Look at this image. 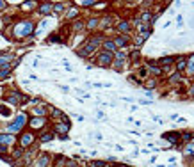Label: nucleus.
I'll return each instance as SVG.
<instances>
[{"mask_svg":"<svg viewBox=\"0 0 194 167\" xmlns=\"http://www.w3.org/2000/svg\"><path fill=\"white\" fill-rule=\"evenodd\" d=\"M32 29H34V23H32V21H29V20L18 21V23L14 25V36L16 37H27V36H30Z\"/></svg>","mask_w":194,"mask_h":167,"instance_id":"nucleus-1","label":"nucleus"},{"mask_svg":"<svg viewBox=\"0 0 194 167\" xmlns=\"http://www.w3.org/2000/svg\"><path fill=\"white\" fill-rule=\"evenodd\" d=\"M27 123H29V121H27V114H25V112H21V114L16 116V119L7 126V130L11 131V133H18V131H21L25 126H27Z\"/></svg>","mask_w":194,"mask_h":167,"instance_id":"nucleus-2","label":"nucleus"},{"mask_svg":"<svg viewBox=\"0 0 194 167\" xmlns=\"http://www.w3.org/2000/svg\"><path fill=\"white\" fill-rule=\"evenodd\" d=\"M162 139H164V141H167L173 148H175V146H178V144L182 142V135H180V131H176V130L162 133Z\"/></svg>","mask_w":194,"mask_h":167,"instance_id":"nucleus-3","label":"nucleus"},{"mask_svg":"<svg viewBox=\"0 0 194 167\" xmlns=\"http://www.w3.org/2000/svg\"><path fill=\"white\" fill-rule=\"evenodd\" d=\"M34 141H36V135L32 133V131H23L21 133V137H20V148H30L32 144H34Z\"/></svg>","mask_w":194,"mask_h":167,"instance_id":"nucleus-4","label":"nucleus"},{"mask_svg":"<svg viewBox=\"0 0 194 167\" xmlns=\"http://www.w3.org/2000/svg\"><path fill=\"white\" fill-rule=\"evenodd\" d=\"M112 60H114V55H112V54H109V52H100V55H98V59H96V64L102 66V68H111Z\"/></svg>","mask_w":194,"mask_h":167,"instance_id":"nucleus-5","label":"nucleus"},{"mask_svg":"<svg viewBox=\"0 0 194 167\" xmlns=\"http://www.w3.org/2000/svg\"><path fill=\"white\" fill-rule=\"evenodd\" d=\"M32 164H34V167H50V164H52V155L50 153H39L38 158Z\"/></svg>","mask_w":194,"mask_h":167,"instance_id":"nucleus-6","label":"nucleus"},{"mask_svg":"<svg viewBox=\"0 0 194 167\" xmlns=\"http://www.w3.org/2000/svg\"><path fill=\"white\" fill-rule=\"evenodd\" d=\"M70 126H71L70 121H68L66 117H62L61 121H57V123L54 125V131H55L57 135H66V133L70 131Z\"/></svg>","mask_w":194,"mask_h":167,"instance_id":"nucleus-7","label":"nucleus"},{"mask_svg":"<svg viewBox=\"0 0 194 167\" xmlns=\"http://www.w3.org/2000/svg\"><path fill=\"white\" fill-rule=\"evenodd\" d=\"M157 66L158 68H162V70H167L169 66H173L176 62V55H166V57H160V59H157L155 60Z\"/></svg>","mask_w":194,"mask_h":167,"instance_id":"nucleus-8","label":"nucleus"},{"mask_svg":"<svg viewBox=\"0 0 194 167\" xmlns=\"http://www.w3.org/2000/svg\"><path fill=\"white\" fill-rule=\"evenodd\" d=\"M95 50H96V48H95L91 43H86L84 46H80V48L77 50V55H78V57H84V59H86V57H89L91 54H95Z\"/></svg>","mask_w":194,"mask_h":167,"instance_id":"nucleus-9","label":"nucleus"},{"mask_svg":"<svg viewBox=\"0 0 194 167\" xmlns=\"http://www.w3.org/2000/svg\"><path fill=\"white\" fill-rule=\"evenodd\" d=\"M27 125H29L30 128H34V130H39V128H43V126L46 125V119H45V117H32Z\"/></svg>","mask_w":194,"mask_h":167,"instance_id":"nucleus-10","label":"nucleus"},{"mask_svg":"<svg viewBox=\"0 0 194 167\" xmlns=\"http://www.w3.org/2000/svg\"><path fill=\"white\" fill-rule=\"evenodd\" d=\"M114 45H116V48H125V46H128V43H130V37L125 36V34H121V36H116L114 39Z\"/></svg>","mask_w":194,"mask_h":167,"instance_id":"nucleus-11","label":"nucleus"},{"mask_svg":"<svg viewBox=\"0 0 194 167\" xmlns=\"http://www.w3.org/2000/svg\"><path fill=\"white\" fill-rule=\"evenodd\" d=\"M175 68H176V71H178V73L185 71V68H187V57H185V55H178V57H176Z\"/></svg>","mask_w":194,"mask_h":167,"instance_id":"nucleus-12","label":"nucleus"},{"mask_svg":"<svg viewBox=\"0 0 194 167\" xmlns=\"http://www.w3.org/2000/svg\"><path fill=\"white\" fill-rule=\"evenodd\" d=\"M14 141H16L14 135H11V133H0V146H7L9 148Z\"/></svg>","mask_w":194,"mask_h":167,"instance_id":"nucleus-13","label":"nucleus"},{"mask_svg":"<svg viewBox=\"0 0 194 167\" xmlns=\"http://www.w3.org/2000/svg\"><path fill=\"white\" fill-rule=\"evenodd\" d=\"M102 48H103V52H109V54H114V52L117 50L112 39H105V41L102 43Z\"/></svg>","mask_w":194,"mask_h":167,"instance_id":"nucleus-14","label":"nucleus"},{"mask_svg":"<svg viewBox=\"0 0 194 167\" xmlns=\"http://www.w3.org/2000/svg\"><path fill=\"white\" fill-rule=\"evenodd\" d=\"M11 70H13L11 62H9V64H5V66H2V68H0V80H5V78H9Z\"/></svg>","mask_w":194,"mask_h":167,"instance_id":"nucleus-15","label":"nucleus"},{"mask_svg":"<svg viewBox=\"0 0 194 167\" xmlns=\"http://www.w3.org/2000/svg\"><path fill=\"white\" fill-rule=\"evenodd\" d=\"M116 29L119 30V32H123V34L127 36V34L130 32V23H128V21H117V23H116Z\"/></svg>","mask_w":194,"mask_h":167,"instance_id":"nucleus-16","label":"nucleus"},{"mask_svg":"<svg viewBox=\"0 0 194 167\" xmlns=\"http://www.w3.org/2000/svg\"><path fill=\"white\" fill-rule=\"evenodd\" d=\"M150 34H152V32H141V34H137V37L134 39V45H136V46H141V45L150 37Z\"/></svg>","mask_w":194,"mask_h":167,"instance_id":"nucleus-17","label":"nucleus"},{"mask_svg":"<svg viewBox=\"0 0 194 167\" xmlns=\"http://www.w3.org/2000/svg\"><path fill=\"white\" fill-rule=\"evenodd\" d=\"M38 11L41 13V14H45V16L50 14V13H52V4H50V2H43V4H39Z\"/></svg>","mask_w":194,"mask_h":167,"instance_id":"nucleus-18","label":"nucleus"},{"mask_svg":"<svg viewBox=\"0 0 194 167\" xmlns=\"http://www.w3.org/2000/svg\"><path fill=\"white\" fill-rule=\"evenodd\" d=\"M23 153H25V149L23 148H14L13 149V153H11V158H13L14 162H18V160L23 158Z\"/></svg>","mask_w":194,"mask_h":167,"instance_id":"nucleus-19","label":"nucleus"},{"mask_svg":"<svg viewBox=\"0 0 194 167\" xmlns=\"http://www.w3.org/2000/svg\"><path fill=\"white\" fill-rule=\"evenodd\" d=\"M152 16H153V14H152V11H144V13H142V14H141V23H142V25H150V21H152Z\"/></svg>","mask_w":194,"mask_h":167,"instance_id":"nucleus-20","label":"nucleus"},{"mask_svg":"<svg viewBox=\"0 0 194 167\" xmlns=\"http://www.w3.org/2000/svg\"><path fill=\"white\" fill-rule=\"evenodd\" d=\"M180 135H182V141H183V142H189V141H194V131H191V130L180 131Z\"/></svg>","mask_w":194,"mask_h":167,"instance_id":"nucleus-21","label":"nucleus"},{"mask_svg":"<svg viewBox=\"0 0 194 167\" xmlns=\"http://www.w3.org/2000/svg\"><path fill=\"white\" fill-rule=\"evenodd\" d=\"M167 82H169V84H180V82H182V73H178V71H175L173 75H169Z\"/></svg>","mask_w":194,"mask_h":167,"instance_id":"nucleus-22","label":"nucleus"},{"mask_svg":"<svg viewBox=\"0 0 194 167\" xmlns=\"http://www.w3.org/2000/svg\"><path fill=\"white\" fill-rule=\"evenodd\" d=\"M146 70H148L152 75H155V76L164 75V70H162V68H158V66H146Z\"/></svg>","mask_w":194,"mask_h":167,"instance_id":"nucleus-23","label":"nucleus"},{"mask_svg":"<svg viewBox=\"0 0 194 167\" xmlns=\"http://www.w3.org/2000/svg\"><path fill=\"white\" fill-rule=\"evenodd\" d=\"M52 139H54V131H45V133L39 135V141L41 142H50Z\"/></svg>","mask_w":194,"mask_h":167,"instance_id":"nucleus-24","label":"nucleus"},{"mask_svg":"<svg viewBox=\"0 0 194 167\" xmlns=\"http://www.w3.org/2000/svg\"><path fill=\"white\" fill-rule=\"evenodd\" d=\"M32 112H34L38 117H45V114H46V105H39L38 109H34Z\"/></svg>","mask_w":194,"mask_h":167,"instance_id":"nucleus-25","label":"nucleus"},{"mask_svg":"<svg viewBox=\"0 0 194 167\" xmlns=\"http://www.w3.org/2000/svg\"><path fill=\"white\" fill-rule=\"evenodd\" d=\"M123 64H125L123 60H116V59H114V60H112V64H111V68H112V70H116V71H123Z\"/></svg>","mask_w":194,"mask_h":167,"instance_id":"nucleus-26","label":"nucleus"},{"mask_svg":"<svg viewBox=\"0 0 194 167\" xmlns=\"http://www.w3.org/2000/svg\"><path fill=\"white\" fill-rule=\"evenodd\" d=\"M48 110H50V114H52V117H54V119H59V117H64V114H62V110H59V109H52V107H48Z\"/></svg>","mask_w":194,"mask_h":167,"instance_id":"nucleus-27","label":"nucleus"},{"mask_svg":"<svg viewBox=\"0 0 194 167\" xmlns=\"http://www.w3.org/2000/svg\"><path fill=\"white\" fill-rule=\"evenodd\" d=\"M98 25H100V20H96V18H93V20H89L87 23H86V27L89 29V30H93V29H96Z\"/></svg>","mask_w":194,"mask_h":167,"instance_id":"nucleus-28","label":"nucleus"},{"mask_svg":"<svg viewBox=\"0 0 194 167\" xmlns=\"http://www.w3.org/2000/svg\"><path fill=\"white\" fill-rule=\"evenodd\" d=\"M112 55H114V59H116V60H123V62H125V59H127V54H125L123 50H116Z\"/></svg>","mask_w":194,"mask_h":167,"instance_id":"nucleus-29","label":"nucleus"},{"mask_svg":"<svg viewBox=\"0 0 194 167\" xmlns=\"http://www.w3.org/2000/svg\"><path fill=\"white\" fill-rule=\"evenodd\" d=\"M144 87H146L148 91H150V89H155V87H157V80H155V78L146 80V82H144Z\"/></svg>","mask_w":194,"mask_h":167,"instance_id":"nucleus-30","label":"nucleus"},{"mask_svg":"<svg viewBox=\"0 0 194 167\" xmlns=\"http://www.w3.org/2000/svg\"><path fill=\"white\" fill-rule=\"evenodd\" d=\"M66 7H64V4L62 2H57V4H52V11H55V13H62Z\"/></svg>","mask_w":194,"mask_h":167,"instance_id":"nucleus-31","label":"nucleus"},{"mask_svg":"<svg viewBox=\"0 0 194 167\" xmlns=\"http://www.w3.org/2000/svg\"><path fill=\"white\" fill-rule=\"evenodd\" d=\"M139 59H141V52H139V50H134V52L130 54V60L136 64V60H139Z\"/></svg>","mask_w":194,"mask_h":167,"instance_id":"nucleus-32","label":"nucleus"},{"mask_svg":"<svg viewBox=\"0 0 194 167\" xmlns=\"http://www.w3.org/2000/svg\"><path fill=\"white\" fill-rule=\"evenodd\" d=\"M87 167H105V162H102V160H95V162H89Z\"/></svg>","mask_w":194,"mask_h":167,"instance_id":"nucleus-33","label":"nucleus"},{"mask_svg":"<svg viewBox=\"0 0 194 167\" xmlns=\"http://www.w3.org/2000/svg\"><path fill=\"white\" fill-rule=\"evenodd\" d=\"M77 9H75V7H71V9H70V11H68V14H66V20H71V18H75V16H77Z\"/></svg>","mask_w":194,"mask_h":167,"instance_id":"nucleus-34","label":"nucleus"},{"mask_svg":"<svg viewBox=\"0 0 194 167\" xmlns=\"http://www.w3.org/2000/svg\"><path fill=\"white\" fill-rule=\"evenodd\" d=\"M84 27H86V23H84L82 20H77V21L73 23V29H75V30H80V29H84Z\"/></svg>","mask_w":194,"mask_h":167,"instance_id":"nucleus-35","label":"nucleus"},{"mask_svg":"<svg viewBox=\"0 0 194 167\" xmlns=\"http://www.w3.org/2000/svg\"><path fill=\"white\" fill-rule=\"evenodd\" d=\"M0 114H2L4 117H9V116H11V110H9V109H4V105H0Z\"/></svg>","mask_w":194,"mask_h":167,"instance_id":"nucleus-36","label":"nucleus"},{"mask_svg":"<svg viewBox=\"0 0 194 167\" xmlns=\"http://www.w3.org/2000/svg\"><path fill=\"white\" fill-rule=\"evenodd\" d=\"M111 16H107V18H103L102 20V27H109V25H111Z\"/></svg>","mask_w":194,"mask_h":167,"instance_id":"nucleus-37","label":"nucleus"},{"mask_svg":"<svg viewBox=\"0 0 194 167\" xmlns=\"http://www.w3.org/2000/svg\"><path fill=\"white\" fill-rule=\"evenodd\" d=\"M187 93H189V96H191V98H194V84H191V85H189Z\"/></svg>","mask_w":194,"mask_h":167,"instance_id":"nucleus-38","label":"nucleus"},{"mask_svg":"<svg viewBox=\"0 0 194 167\" xmlns=\"http://www.w3.org/2000/svg\"><path fill=\"white\" fill-rule=\"evenodd\" d=\"M7 151H9L7 146H0V156H2V155H7Z\"/></svg>","mask_w":194,"mask_h":167,"instance_id":"nucleus-39","label":"nucleus"},{"mask_svg":"<svg viewBox=\"0 0 194 167\" xmlns=\"http://www.w3.org/2000/svg\"><path fill=\"white\" fill-rule=\"evenodd\" d=\"M0 9H5V2H0Z\"/></svg>","mask_w":194,"mask_h":167,"instance_id":"nucleus-40","label":"nucleus"},{"mask_svg":"<svg viewBox=\"0 0 194 167\" xmlns=\"http://www.w3.org/2000/svg\"><path fill=\"white\" fill-rule=\"evenodd\" d=\"M0 94H2V89H0Z\"/></svg>","mask_w":194,"mask_h":167,"instance_id":"nucleus-41","label":"nucleus"},{"mask_svg":"<svg viewBox=\"0 0 194 167\" xmlns=\"http://www.w3.org/2000/svg\"><path fill=\"white\" fill-rule=\"evenodd\" d=\"M77 167H78V165H77Z\"/></svg>","mask_w":194,"mask_h":167,"instance_id":"nucleus-42","label":"nucleus"}]
</instances>
